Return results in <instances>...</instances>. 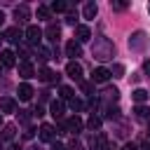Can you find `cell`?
Listing matches in <instances>:
<instances>
[{
    "instance_id": "6da1fadb",
    "label": "cell",
    "mask_w": 150,
    "mask_h": 150,
    "mask_svg": "<svg viewBox=\"0 0 150 150\" xmlns=\"http://www.w3.org/2000/svg\"><path fill=\"white\" fill-rule=\"evenodd\" d=\"M26 40H28L30 45H38V47H40V40H42V30H40L38 26H28V28H26Z\"/></svg>"
},
{
    "instance_id": "7a4b0ae2",
    "label": "cell",
    "mask_w": 150,
    "mask_h": 150,
    "mask_svg": "<svg viewBox=\"0 0 150 150\" xmlns=\"http://www.w3.org/2000/svg\"><path fill=\"white\" fill-rule=\"evenodd\" d=\"M0 61H2L5 68H14V63H16V54H14L12 49H2V52H0Z\"/></svg>"
},
{
    "instance_id": "3957f363",
    "label": "cell",
    "mask_w": 150,
    "mask_h": 150,
    "mask_svg": "<svg viewBox=\"0 0 150 150\" xmlns=\"http://www.w3.org/2000/svg\"><path fill=\"white\" fill-rule=\"evenodd\" d=\"M66 73H68V77H73V80H82V66L75 63V61H68Z\"/></svg>"
},
{
    "instance_id": "277c9868",
    "label": "cell",
    "mask_w": 150,
    "mask_h": 150,
    "mask_svg": "<svg viewBox=\"0 0 150 150\" xmlns=\"http://www.w3.org/2000/svg\"><path fill=\"white\" fill-rule=\"evenodd\" d=\"M54 136H56V131H54L52 124H42V127H40V138H42L45 143H54Z\"/></svg>"
},
{
    "instance_id": "5b68a950",
    "label": "cell",
    "mask_w": 150,
    "mask_h": 150,
    "mask_svg": "<svg viewBox=\"0 0 150 150\" xmlns=\"http://www.w3.org/2000/svg\"><path fill=\"white\" fill-rule=\"evenodd\" d=\"M108 77H110V70H108V68H103V66L94 68V73H91V82H105Z\"/></svg>"
},
{
    "instance_id": "8992f818",
    "label": "cell",
    "mask_w": 150,
    "mask_h": 150,
    "mask_svg": "<svg viewBox=\"0 0 150 150\" xmlns=\"http://www.w3.org/2000/svg\"><path fill=\"white\" fill-rule=\"evenodd\" d=\"M19 75H21L23 80H28V77H33V75H35V68H33L28 61H21V63H19Z\"/></svg>"
},
{
    "instance_id": "52a82bcc",
    "label": "cell",
    "mask_w": 150,
    "mask_h": 150,
    "mask_svg": "<svg viewBox=\"0 0 150 150\" xmlns=\"http://www.w3.org/2000/svg\"><path fill=\"white\" fill-rule=\"evenodd\" d=\"M38 80H42V82H52V80H54V82H56L59 75H56L54 70H49V68H40V70H38Z\"/></svg>"
},
{
    "instance_id": "ba28073f",
    "label": "cell",
    "mask_w": 150,
    "mask_h": 150,
    "mask_svg": "<svg viewBox=\"0 0 150 150\" xmlns=\"http://www.w3.org/2000/svg\"><path fill=\"white\" fill-rule=\"evenodd\" d=\"M66 127H68V131H75V134H77V131H82L84 122H82V120H80L77 115H73V117H70V120L66 122Z\"/></svg>"
},
{
    "instance_id": "9c48e42d",
    "label": "cell",
    "mask_w": 150,
    "mask_h": 150,
    "mask_svg": "<svg viewBox=\"0 0 150 150\" xmlns=\"http://www.w3.org/2000/svg\"><path fill=\"white\" fill-rule=\"evenodd\" d=\"M75 38H77L80 42H87V40L91 38V30H89V26H77V28H75Z\"/></svg>"
},
{
    "instance_id": "30bf717a",
    "label": "cell",
    "mask_w": 150,
    "mask_h": 150,
    "mask_svg": "<svg viewBox=\"0 0 150 150\" xmlns=\"http://www.w3.org/2000/svg\"><path fill=\"white\" fill-rule=\"evenodd\" d=\"M14 108H16L14 98H9V96L0 98V112H14Z\"/></svg>"
},
{
    "instance_id": "8fae6325",
    "label": "cell",
    "mask_w": 150,
    "mask_h": 150,
    "mask_svg": "<svg viewBox=\"0 0 150 150\" xmlns=\"http://www.w3.org/2000/svg\"><path fill=\"white\" fill-rule=\"evenodd\" d=\"M30 96H33V87L30 84H19V98L21 101H30Z\"/></svg>"
},
{
    "instance_id": "7c38bea8",
    "label": "cell",
    "mask_w": 150,
    "mask_h": 150,
    "mask_svg": "<svg viewBox=\"0 0 150 150\" xmlns=\"http://www.w3.org/2000/svg\"><path fill=\"white\" fill-rule=\"evenodd\" d=\"M66 54H68V56H80L82 49H80V45H77L75 40H70V42H66Z\"/></svg>"
},
{
    "instance_id": "4fadbf2b",
    "label": "cell",
    "mask_w": 150,
    "mask_h": 150,
    "mask_svg": "<svg viewBox=\"0 0 150 150\" xmlns=\"http://www.w3.org/2000/svg\"><path fill=\"white\" fill-rule=\"evenodd\" d=\"M45 33H47V38H49L52 42H56V40H59V35H61V28H59V26H54V23H49Z\"/></svg>"
},
{
    "instance_id": "5bb4252c",
    "label": "cell",
    "mask_w": 150,
    "mask_h": 150,
    "mask_svg": "<svg viewBox=\"0 0 150 150\" xmlns=\"http://www.w3.org/2000/svg\"><path fill=\"white\" fill-rule=\"evenodd\" d=\"M14 16H16L19 21H26V19L30 16V9H28L26 5H21V7H16V9H14Z\"/></svg>"
},
{
    "instance_id": "9a60e30c",
    "label": "cell",
    "mask_w": 150,
    "mask_h": 150,
    "mask_svg": "<svg viewBox=\"0 0 150 150\" xmlns=\"http://www.w3.org/2000/svg\"><path fill=\"white\" fill-rule=\"evenodd\" d=\"M49 112H52L54 117H61V115H63V101H52Z\"/></svg>"
},
{
    "instance_id": "2e32d148",
    "label": "cell",
    "mask_w": 150,
    "mask_h": 150,
    "mask_svg": "<svg viewBox=\"0 0 150 150\" xmlns=\"http://www.w3.org/2000/svg\"><path fill=\"white\" fill-rule=\"evenodd\" d=\"M96 12H98V9H96V5H94V2H89V5H84V9H82V14H84V19H94V16H96Z\"/></svg>"
},
{
    "instance_id": "e0dca14e",
    "label": "cell",
    "mask_w": 150,
    "mask_h": 150,
    "mask_svg": "<svg viewBox=\"0 0 150 150\" xmlns=\"http://www.w3.org/2000/svg\"><path fill=\"white\" fill-rule=\"evenodd\" d=\"M5 38H7L9 42H19L21 33H19V28H7V30H5Z\"/></svg>"
},
{
    "instance_id": "ac0fdd59",
    "label": "cell",
    "mask_w": 150,
    "mask_h": 150,
    "mask_svg": "<svg viewBox=\"0 0 150 150\" xmlns=\"http://www.w3.org/2000/svg\"><path fill=\"white\" fill-rule=\"evenodd\" d=\"M87 127H89L91 131H98V129H101V117H98V115H91V117L87 120Z\"/></svg>"
},
{
    "instance_id": "d6986e66",
    "label": "cell",
    "mask_w": 150,
    "mask_h": 150,
    "mask_svg": "<svg viewBox=\"0 0 150 150\" xmlns=\"http://www.w3.org/2000/svg\"><path fill=\"white\" fill-rule=\"evenodd\" d=\"M141 120H150V108L148 105H136V110H134Z\"/></svg>"
},
{
    "instance_id": "ffe728a7",
    "label": "cell",
    "mask_w": 150,
    "mask_h": 150,
    "mask_svg": "<svg viewBox=\"0 0 150 150\" xmlns=\"http://www.w3.org/2000/svg\"><path fill=\"white\" fill-rule=\"evenodd\" d=\"M131 96H134V101H136V103H143V101L148 98V91H145V89H136Z\"/></svg>"
},
{
    "instance_id": "44dd1931",
    "label": "cell",
    "mask_w": 150,
    "mask_h": 150,
    "mask_svg": "<svg viewBox=\"0 0 150 150\" xmlns=\"http://www.w3.org/2000/svg\"><path fill=\"white\" fill-rule=\"evenodd\" d=\"M52 9H54V12H66V9H68V2H63V0H54V2H52Z\"/></svg>"
},
{
    "instance_id": "7402d4cb",
    "label": "cell",
    "mask_w": 150,
    "mask_h": 150,
    "mask_svg": "<svg viewBox=\"0 0 150 150\" xmlns=\"http://www.w3.org/2000/svg\"><path fill=\"white\" fill-rule=\"evenodd\" d=\"M52 16V7H38V19H49Z\"/></svg>"
},
{
    "instance_id": "603a6c76",
    "label": "cell",
    "mask_w": 150,
    "mask_h": 150,
    "mask_svg": "<svg viewBox=\"0 0 150 150\" xmlns=\"http://www.w3.org/2000/svg\"><path fill=\"white\" fill-rule=\"evenodd\" d=\"M82 108H84V103H82L80 98H70V110H73V112H80Z\"/></svg>"
},
{
    "instance_id": "cb8c5ba5",
    "label": "cell",
    "mask_w": 150,
    "mask_h": 150,
    "mask_svg": "<svg viewBox=\"0 0 150 150\" xmlns=\"http://www.w3.org/2000/svg\"><path fill=\"white\" fill-rule=\"evenodd\" d=\"M12 136H14V124H7L2 129V138H12Z\"/></svg>"
},
{
    "instance_id": "d4e9b609",
    "label": "cell",
    "mask_w": 150,
    "mask_h": 150,
    "mask_svg": "<svg viewBox=\"0 0 150 150\" xmlns=\"http://www.w3.org/2000/svg\"><path fill=\"white\" fill-rule=\"evenodd\" d=\"M38 52H40V59H42V61H47V59H49V56H52V54H49V49H47V47H38Z\"/></svg>"
},
{
    "instance_id": "484cf974",
    "label": "cell",
    "mask_w": 150,
    "mask_h": 150,
    "mask_svg": "<svg viewBox=\"0 0 150 150\" xmlns=\"http://www.w3.org/2000/svg\"><path fill=\"white\" fill-rule=\"evenodd\" d=\"M61 96L63 98H73V89L70 87H61Z\"/></svg>"
},
{
    "instance_id": "4316f807",
    "label": "cell",
    "mask_w": 150,
    "mask_h": 150,
    "mask_svg": "<svg viewBox=\"0 0 150 150\" xmlns=\"http://www.w3.org/2000/svg\"><path fill=\"white\" fill-rule=\"evenodd\" d=\"M105 96H110V98H117V96H120V91H117L115 87H110V89H105Z\"/></svg>"
},
{
    "instance_id": "83f0119b",
    "label": "cell",
    "mask_w": 150,
    "mask_h": 150,
    "mask_svg": "<svg viewBox=\"0 0 150 150\" xmlns=\"http://www.w3.org/2000/svg\"><path fill=\"white\" fill-rule=\"evenodd\" d=\"M112 70H115V75H117V77H122V73H124V68H122V66H115Z\"/></svg>"
},
{
    "instance_id": "f1b7e54d",
    "label": "cell",
    "mask_w": 150,
    "mask_h": 150,
    "mask_svg": "<svg viewBox=\"0 0 150 150\" xmlns=\"http://www.w3.org/2000/svg\"><path fill=\"white\" fill-rule=\"evenodd\" d=\"M52 150H66L63 143H52Z\"/></svg>"
},
{
    "instance_id": "f546056e",
    "label": "cell",
    "mask_w": 150,
    "mask_h": 150,
    "mask_svg": "<svg viewBox=\"0 0 150 150\" xmlns=\"http://www.w3.org/2000/svg\"><path fill=\"white\" fill-rule=\"evenodd\" d=\"M124 7H127L124 2H112V9H124Z\"/></svg>"
},
{
    "instance_id": "4dcf8cb0",
    "label": "cell",
    "mask_w": 150,
    "mask_h": 150,
    "mask_svg": "<svg viewBox=\"0 0 150 150\" xmlns=\"http://www.w3.org/2000/svg\"><path fill=\"white\" fill-rule=\"evenodd\" d=\"M80 87H82V89H84V91H91V82H82V84H80Z\"/></svg>"
},
{
    "instance_id": "1f68e13d",
    "label": "cell",
    "mask_w": 150,
    "mask_h": 150,
    "mask_svg": "<svg viewBox=\"0 0 150 150\" xmlns=\"http://www.w3.org/2000/svg\"><path fill=\"white\" fill-rule=\"evenodd\" d=\"M122 150H136V145H134V143H127V145H124Z\"/></svg>"
},
{
    "instance_id": "d6a6232c",
    "label": "cell",
    "mask_w": 150,
    "mask_h": 150,
    "mask_svg": "<svg viewBox=\"0 0 150 150\" xmlns=\"http://www.w3.org/2000/svg\"><path fill=\"white\" fill-rule=\"evenodd\" d=\"M141 150H150V143H143V145H141Z\"/></svg>"
},
{
    "instance_id": "836d02e7",
    "label": "cell",
    "mask_w": 150,
    "mask_h": 150,
    "mask_svg": "<svg viewBox=\"0 0 150 150\" xmlns=\"http://www.w3.org/2000/svg\"><path fill=\"white\" fill-rule=\"evenodd\" d=\"M2 21H5V14H2V12H0V26H2Z\"/></svg>"
},
{
    "instance_id": "e575fe53",
    "label": "cell",
    "mask_w": 150,
    "mask_h": 150,
    "mask_svg": "<svg viewBox=\"0 0 150 150\" xmlns=\"http://www.w3.org/2000/svg\"><path fill=\"white\" fill-rule=\"evenodd\" d=\"M0 124H2V112H0Z\"/></svg>"
},
{
    "instance_id": "d590c367",
    "label": "cell",
    "mask_w": 150,
    "mask_h": 150,
    "mask_svg": "<svg viewBox=\"0 0 150 150\" xmlns=\"http://www.w3.org/2000/svg\"><path fill=\"white\" fill-rule=\"evenodd\" d=\"M148 134H150V124H148Z\"/></svg>"
}]
</instances>
